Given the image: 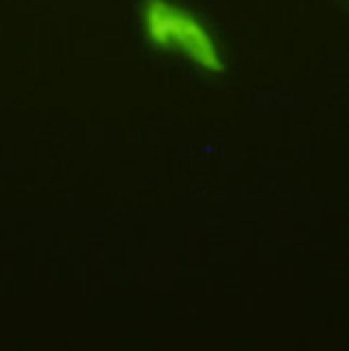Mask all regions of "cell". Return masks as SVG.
<instances>
[{
    "label": "cell",
    "mask_w": 349,
    "mask_h": 351,
    "mask_svg": "<svg viewBox=\"0 0 349 351\" xmlns=\"http://www.w3.org/2000/svg\"><path fill=\"white\" fill-rule=\"evenodd\" d=\"M143 20L147 35L154 43L186 52L196 65L207 71H222V58L214 39L188 11L166 0H147L143 7Z\"/></svg>",
    "instance_id": "cell-1"
}]
</instances>
